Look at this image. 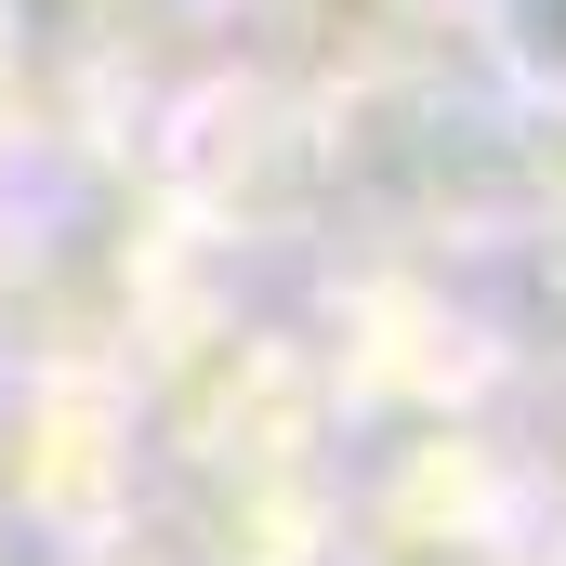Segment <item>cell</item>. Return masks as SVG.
<instances>
[{"mask_svg": "<svg viewBox=\"0 0 566 566\" xmlns=\"http://www.w3.org/2000/svg\"><path fill=\"white\" fill-rule=\"evenodd\" d=\"M488 53H501L527 93L566 106V0H488Z\"/></svg>", "mask_w": 566, "mask_h": 566, "instance_id": "obj_1", "label": "cell"}]
</instances>
